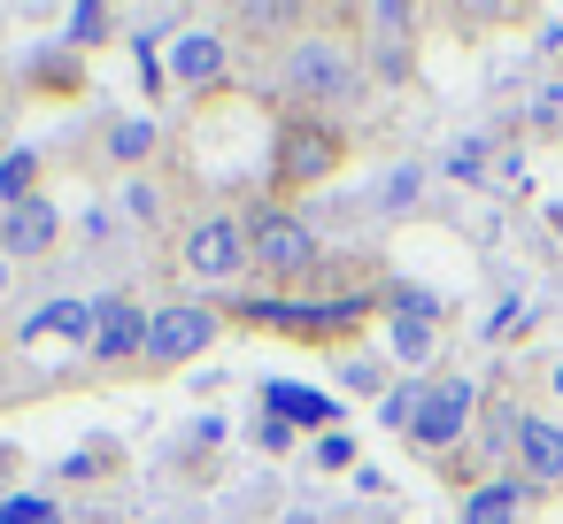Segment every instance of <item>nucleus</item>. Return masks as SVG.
Returning <instances> with one entry per match:
<instances>
[{"label":"nucleus","instance_id":"2eb2a0df","mask_svg":"<svg viewBox=\"0 0 563 524\" xmlns=\"http://www.w3.org/2000/svg\"><path fill=\"white\" fill-rule=\"evenodd\" d=\"M394 355H401V363H432V324H424V316H401V324H394Z\"/></svg>","mask_w":563,"mask_h":524},{"label":"nucleus","instance_id":"f03ea898","mask_svg":"<svg viewBox=\"0 0 563 524\" xmlns=\"http://www.w3.org/2000/svg\"><path fill=\"white\" fill-rule=\"evenodd\" d=\"M209 339H217V316H209V309H194V301H178V309L147 316V347H140V355L170 370V363H194Z\"/></svg>","mask_w":563,"mask_h":524},{"label":"nucleus","instance_id":"dca6fc26","mask_svg":"<svg viewBox=\"0 0 563 524\" xmlns=\"http://www.w3.org/2000/svg\"><path fill=\"white\" fill-rule=\"evenodd\" d=\"M0 524H63V516H55V501H40V493H16V501H0Z\"/></svg>","mask_w":563,"mask_h":524},{"label":"nucleus","instance_id":"ddd939ff","mask_svg":"<svg viewBox=\"0 0 563 524\" xmlns=\"http://www.w3.org/2000/svg\"><path fill=\"white\" fill-rule=\"evenodd\" d=\"M47 332H55V339H93V309H86V301H55V309L32 316V339H47Z\"/></svg>","mask_w":563,"mask_h":524},{"label":"nucleus","instance_id":"7ed1b4c3","mask_svg":"<svg viewBox=\"0 0 563 524\" xmlns=\"http://www.w3.org/2000/svg\"><path fill=\"white\" fill-rule=\"evenodd\" d=\"M471 378H448V386H424V401H417V416H409V439L417 447H448V439H463V424H471Z\"/></svg>","mask_w":563,"mask_h":524},{"label":"nucleus","instance_id":"9d476101","mask_svg":"<svg viewBox=\"0 0 563 524\" xmlns=\"http://www.w3.org/2000/svg\"><path fill=\"white\" fill-rule=\"evenodd\" d=\"M332 155H340V140H332V132H317V124L286 132V178H324V170H332Z\"/></svg>","mask_w":563,"mask_h":524},{"label":"nucleus","instance_id":"9b49d317","mask_svg":"<svg viewBox=\"0 0 563 524\" xmlns=\"http://www.w3.org/2000/svg\"><path fill=\"white\" fill-rule=\"evenodd\" d=\"M517 516H525V486H509V478H494L463 501V524H517Z\"/></svg>","mask_w":563,"mask_h":524},{"label":"nucleus","instance_id":"f257e3e1","mask_svg":"<svg viewBox=\"0 0 563 524\" xmlns=\"http://www.w3.org/2000/svg\"><path fill=\"white\" fill-rule=\"evenodd\" d=\"M247 255H255L271 278H301V270L317 263V232H309L301 216H286V209H263V216L247 224Z\"/></svg>","mask_w":563,"mask_h":524},{"label":"nucleus","instance_id":"f3484780","mask_svg":"<svg viewBox=\"0 0 563 524\" xmlns=\"http://www.w3.org/2000/svg\"><path fill=\"white\" fill-rule=\"evenodd\" d=\"M155 147V124H117V155L132 163V155H147Z\"/></svg>","mask_w":563,"mask_h":524},{"label":"nucleus","instance_id":"f8f14e48","mask_svg":"<svg viewBox=\"0 0 563 524\" xmlns=\"http://www.w3.org/2000/svg\"><path fill=\"white\" fill-rule=\"evenodd\" d=\"M263 401L278 409V424H332V416H340V409H332L317 386H271Z\"/></svg>","mask_w":563,"mask_h":524},{"label":"nucleus","instance_id":"423d86ee","mask_svg":"<svg viewBox=\"0 0 563 524\" xmlns=\"http://www.w3.org/2000/svg\"><path fill=\"white\" fill-rule=\"evenodd\" d=\"M517 455H525V470H532L540 486H555V478H563V424L517 416Z\"/></svg>","mask_w":563,"mask_h":524},{"label":"nucleus","instance_id":"412c9836","mask_svg":"<svg viewBox=\"0 0 563 524\" xmlns=\"http://www.w3.org/2000/svg\"><path fill=\"white\" fill-rule=\"evenodd\" d=\"M555 386H563V370H555Z\"/></svg>","mask_w":563,"mask_h":524},{"label":"nucleus","instance_id":"1a4fd4ad","mask_svg":"<svg viewBox=\"0 0 563 524\" xmlns=\"http://www.w3.org/2000/svg\"><path fill=\"white\" fill-rule=\"evenodd\" d=\"M170 70H178L186 86H209V78H224V40H209V32H186V40L170 47Z\"/></svg>","mask_w":563,"mask_h":524},{"label":"nucleus","instance_id":"39448f33","mask_svg":"<svg viewBox=\"0 0 563 524\" xmlns=\"http://www.w3.org/2000/svg\"><path fill=\"white\" fill-rule=\"evenodd\" d=\"M55 224H63V216H55V201H40V193H32V201H16V209H9V224H0V247H9V255H47V247H55Z\"/></svg>","mask_w":563,"mask_h":524},{"label":"nucleus","instance_id":"0eeeda50","mask_svg":"<svg viewBox=\"0 0 563 524\" xmlns=\"http://www.w3.org/2000/svg\"><path fill=\"white\" fill-rule=\"evenodd\" d=\"M140 347H147V316L132 301L93 309V355H140Z\"/></svg>","mask_w":563,"mask_h":524},{"label":"nucleus","instance_id":"aec40b11","mask_svg":"<svg viewBox=\"0 0 563 524\" xmlns=\"http://www.w3.org/2000/svg\"><path fill=\"white\" fill-rule=\"evenodd\" d=\"M555 232H563V209H555Z\"/></svg>","mask_w":563,"mask_h":524},{"label":"nucleus","instance_id":"6e6552de","mask_svg":"<svg viewBox=\"0 0 563 524\" xmlns=\"http://www.w3.org/2000/svg\"><path fill=\"white\" fill-rule=\"evenodd\" d=\"M294 86H309V93H347V86H355V70L340 63V47L309 40V47L294 55Z\"/></svg>","mask_w":563,"mask_h":524},{"label":"nucleus","instance_id":"4468645a","mask_svg":"<svg viewBox=\"0 0 563 524\" xmlns=\"http://www.w3.org/2000/svg\"><path fill=\"white\" fill-rule=\"evenodd\" d=\"M32 178H40V155H32V147H16L9 163H0V193H9V209L32 201Z\"/></svg>","mask_w":563,"mask_h":524},{"label":"nucleus","instance_id":"a211bd4d","mask_svg":"<svg viewBox=\"0 0 563 524\" xmlns=\"http://www.w3.org/2000/svg\"><path fill=\"white\" fill-rule=\"evenodd\" d=\"M101 24H109L101 9H78V16H70V32H78V40H101Z\"/></svg>","mask_w":563,"mask_h":524},{"label":"nucleus","instance_id":"20e7f679","mask_svg":"<svg viewBox=\"0 0 563 524\" xmlns=\"http://www.w3.org/2000/svg\"><path fill=\"white\" fill-rule=\"evenodd\" d=\"M186 263H194L201 278H232V270L247 263V232H240L232 216H201V224L186 232Z\"/></svg>","mask_w":563,"mask_h":524},{"label":"nucleus","instance_id":"6ab92c4d","mask_svg":"<svg viewBox=\"0 0 563 524\" xmlns=\"http://www.w3.org/2000/svg\"><path fill=\"white\" fill-rule=\"evenodd\" d=\"M0 286H9V263H0Z\"/></svg>","mask_w":563,"mask_h":524}]
</instances>
